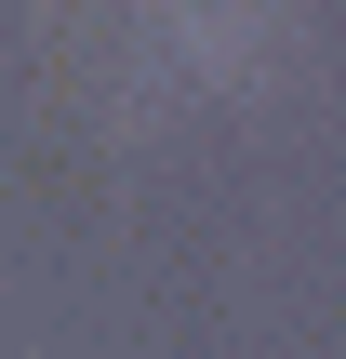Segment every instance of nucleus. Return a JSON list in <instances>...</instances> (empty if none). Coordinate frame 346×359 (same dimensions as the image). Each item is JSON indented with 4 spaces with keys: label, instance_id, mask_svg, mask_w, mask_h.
Listing matches in <instances>:
<instances>
[]
</instances>
